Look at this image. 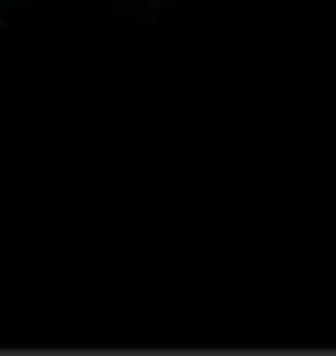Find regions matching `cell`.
Instances as JSON below:
<instances>
[{"mask_svg":"<svg viewBox=\"0 0 336 356\" xmlns=\"http://www.w3.org/2000/svg\"><path fill=\"white\" fill-rule=\"evenodd\" d=\"M103 7H117V13H130V19H149V26H162V19H175L187 0H103Z\"/></svg>","mask_w":336,"mask_h":356,"instance_id":"1","label":"cell"},{"mask_svg":"<svg viewBox=\"0 0 336 356\" xmlns=\"http://www.w3.org/2000/svg\"><path fill=\"white\" fill-rule=\"evenodd\" d=\"M39 7V0H0V33H7V26H19V19H26Z\"/></svg>","mask_w":336,"mask_h":356,"instance_id":"2","label":"cell"}]
</instances>
